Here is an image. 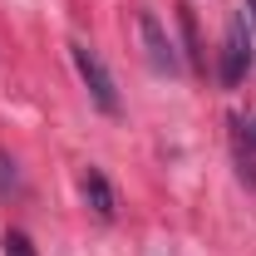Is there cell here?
<instances>
[{
  "instance_id": "obj_1",
  "label": "cell",
  "mask_w": 256,
  "mask_h": 256,
  "mask_svg": "<svg viewBox=\"0 0 256 256\" xmlns=\"http://www.w3.org/2000/svg\"><path fill=\"white\" fill-rule=\"evenodd\" d=\"M69 54H74V69H79V79H84L89 98H94L104 114H118V89H114L108 64L98 60V50H94V44H84V40H74V44H69Z\"/></svg>"
},
{
  "instance_id": "obj_2",
  "label": "cell",
  "mask_w": 256,
  "mask_h": 256,
  "mask_svg": "<svg viewBox=\"0 0 256 256\" xmlns=\"http://www.w3.org/2000/svg\"><path fill=\"white\" fill-rule=\"evenodd\" d=\"M252 44H256V34L246 30V15H232L226 40H222V84L226 89L246 79V69H252Z\"/></svg>"
},
{
  "instance_id": "obj_3",
  "label": "cell",
  "mask_w": 256,
  "mask_h": 256,
  "mask_svg": "<svg viewBox=\"0 0 256 256\" xmlns=\"http://www.w3.org/2000/svg\"><path fill=\"white\" fill-rule=\"evenodd\" d=\"M138 34H143V54L158 74H178V54H172V40L162 30V20L153 10H138Z\"/></svg>"
},
{
  "instance_id": "obj_7",
  "label": "cell",
  "mask_w": 256,
  "mask_h": 256,
  "mask_svg": "<svg viewBox=\"0 0 256 256\" xmlns=\"http://www.w3.org/2000/svg\"><path fill=\"white\" fill-rule=\"evenodd\" d=\"M246 5V15H252V34H256V0H242Z\"/></svg>"
},
{
  "instance_id": "obj_4",
  "label": "cell",
  "mask_w": 256,
  "mask_h": 256,
  "mask_svg": "<svg viewBox=\"0 0 256 256\" xmlns=\"http://www.w3.org/2000/svg\"><path fill=\"white\" fill-rule=\"evenodd\" d=\"M84 202H89V212H94L98 222H114L118 217V197L108 188V178H104V168H84Z\"/></svg>"
},
{
  "instance_id": "obj_6",
  "label": "cell",
  "mask_w": 256,
  "mask_h": 256,
  "mask_svg": "<svg viewBox=\"0 0 256 256\" xmlns=\"http://www.w3.org/2000/svg\"><path fill=\"white\" fill-rule=\"evenodd\" d=\"M10 188H15V162L0 153V192H10Z\"/></svg>"
},
{
  "instance_id": "obj_5",
  "label": "cell",
  "mask_w": 256,
  "mask_h": 256,
  "mask_svg": "<svg viewBox=\"0 0 256 256\" xmlns=\"http://www.w3.org/2000/svg\"><path fill=\"white\" fill-rule=\"evenodd\" d=\"M0 252H5V256H34V246H30V236H25V232H5Z\"/></svg>"
}]
</instances>
